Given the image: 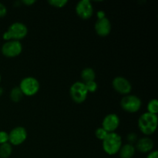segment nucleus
<instances>
[{
	"instance_id": "7ed1b4c3",
	"label": "nucleus",
	"mask_w": 158,
	"mask_h": 158,
	"mask_svg": "<svg viewBox=\"0 0 158 158\" xmlns=\"http://www.w3.org/2000/svg\"><path fill=\"white\" fill-rule=\"evenodd\" d=\"M103 149L108 155H115L118 154L122 147V138L116 132L109 133L103 140Z\"/></svg>"
},
{
	"instance_id": "412c9836",
	"label": "nucleus",
	"mask_w": 158,
	"mask_h": 158,
	"mask_svg": "<svg viewBox=\"0 0 158 158\" xmlns=\"http://www.w3.org/2000/svg\"><path fill=\"white\" fill-rule=\"evenodd\" d=\"M84 83L88 93H94L95 91H97V88H98V85H97V82H96L95 80H94V81L86 82V83Z\"/></svg>"
},
{
	"instance_id": "423d86ee",
	"label": "nucleus",
	"mask_w": 158,
	"mask_h": 158,
	"mask_svg": "<svg viewBox=\"0 0 158 158\" xmlns=\"http://www.w3.org/2000/svg\"><path fill=\"white\" fill-rule=\"evenodd\" d=\"M85 83L83 82H75L69 88V95L71 99L77 103H82L86 100L88 96Z\"/></svg>"
},
{
	"instance_id": "2eb2a0df",
	"label": "nucleus",
	"mask_w": 158,
	"mask_h": 158,
	"mask_svg": "<svg viewBox=\"0 0 158 158\" xmlns=\"http://www.w3.org/2000/svg\"><path fill=\"white\" fill-rule=\"evenodd\" d=\"M81 78L83 80V83L94 81V80H95L96 78L95 71L92 68H85L81 72Z\"/></svg>"
},
{
	"instance_id": "6ab92c4d",
	"label": "nucleus",
	"mask_w": 158,
	"mask_h": 158,
	"mask_svg": "<svg viewBox=\"0 0 158 158\" xmlns=\"http://www.w3.org/2000/svg\"><path fill=\"white\" fill-rule=\"evenodd\" d=\"M48 2L52 7L60 9V8H63L66 6V4L68 3V1L67 0H49V1H48Z\"/></svg>"
},
{
	"instance_id": "0eeeda50",
	"label": "nucleus",
	"mask_w": 158,
	"mask_h": 158,
	"mask_svg": "<svg viewBox=\"0 0 158 158\" xmlns=\"http://www.w3.org/2000/svg\"><path fill=\"white\" fill-rule=\"evenodd\" d=\"M2 53L7 58H14L21 54L23 51V46L20 41L9 40L6 41L2 46Z\"/></svg>"
},
{
	"instance_id": "6e6552de",
	"label": "nucleus",
	"mask_w": 158,
	"mask_h": 158,
	"mask_svg": "<svg viewBox=\"0 0 158 158\" xmlns=\"http://www.w3.org/2000/svg\"><path fill=\"white\" fill-rule=\"evenodd\" d=\"M27 139V131L23 127H16L9 134V142L11 145L19 146Z\"/></svg>"
},
{
	"instance_id": "b1692460",
	"label": "nucleus",
	"mask_w": 158,
	"mask_h": 158,
	"mask_svg": "<svg viewBox=\"0 0 158 158\" xmlns=\"http://www.w3.org/2000/svg\"><path fill=\"white\" fill-rule=\"evenodd\" d=\"M6 14H7V9H6V6L0 2V18L6 16Z\"/></svg>"
},
{
	"instance_id": "4be33fe9",
	"label": "nucleus",
	"mask_w": 158,
	"mask_h": 158,
	"mask_svg": "<svg viewBox=\"0 0 158 158\" xmlns=\"http://www.w3.org/2000/svg\"><path fill=\"white\" fill-rule=\"evenodd\" d=\"M9 143V134L6 131H0V145Z\"/></svg>"
},
{
	"instance_id": "f257e3e1",
	"label": "nucleus",
	"mask_w": 158,
	"mask_h": 158,
	"mask_svg": "<svg viewBox=\"0 0 158 158\" xmlns=\"http://www.w3.org/2000/svg\"><path fill=\"white\" fill-rule=\"evenodd\" d=\"M137 124L144 135H152L157 128V116L148 112L144 113L138 119Z\"/></svg>"
},
{
	"instance_id": "1a4fd4ad",
	"label": "nucleus",
	"mask_w": 158,
	"mask_h": 158,
	"mask_svg": "<svg viewBox=\"0 0 158 158\" xmlns=\"http://www.w3.org/2000/svg\"><path fill=\"white\" fill-rule=\"evenodd\" d=\"M77 15L83 19H88L94 14V6L89 0H81L76 6Z\"/></svg>"
},
{
	"instance_id": "a211bd4d",
	"label": "nucleus",
	"mask_w": 158,
	"mask_h": 158,
	"mask_svg": "<svg viewBox=\"0 0 158 158\" xmlns=\"http://www.w3.org/2000/svg\"><path fill=\"white\" fill-rule=\"evenodd\" d=\"M148 112L157 115L158 113V101L156 99L150 100L148 103Z\"/></svg>"
},
{
	"instance_id": "aec40b11",
	"label": "nucleus",
	"mask_w": 158,
	"mask_h": 158,
	"mask_svg": "<svg viewBox=\"0 0 158 158\" xmlns=\"http://www.w3.org/2000/svg\"><path fill=\"white\" fill-rule=\"evenodd\" d=\"M108 134H109V133L106 132V131H105V130L103 129L102 127H101L97 128L95 131L96 137H97V139H99V140H102V141H103V140L106 138V137L107 136Z\"/></svg>"
},
{
	"instance_id": "f8f14e48",
	"label": "nucleus",
	"mask_w": 158,
	"mask_h": 158,
	"mask_svg": "<svg viewBox=\"0 0 158 158\" xmlns=\"http://www.w3.org/2000/svg\"><path fill=\"white\" fill-rule=\"evenodd\" d=\"M110 21L106 17L97 19L94 25V29L97 35L101 37H105L109 35L111 32Z\"/></svg>"
},
{
	"instance_id": "393cba45",
	"label": "nucleus",
	"mask_w": 158,
	"mask_h": 158,
	"mask_svg": "<svg viewBox=\"0 0 158 158\" xmlns=\"http://www.w3.org/2000/svg\"><path fill=\"white\" fill-rule=\"evenodd\" d=\"M146 158H158L157 151H152L151 152L148 153Z\"/></svg>"
},
{
	"instance_id": "ddd939ff",
	"label": "nucleus",
	"mask_w": 158,
	"mask_h": 158,
	"mask_svg": "<svg viewBox=\"0 0 158 158\" xmlns=\"http://www.w3.org/2000/svg\"><path fill=\"white\" fill-rule=\"evenodd\" d=\"M154 147V143L152 139H151L150 137H142L140 140H137L135 149L137 150L139 152L147 154V153L151 152L153 151Z\"/></svg>"
},
{
	"instance_id": "9b49d317",
	"label": "nucleus",
	"mask_w": 158,
	"mask_h": 158,
	"mask_svg": "<svg viewBox=\"0 0 158 158\" xmlns=\"http://www.w3.org/2000/svg\"><path fill=\"white\" fill-rule=\"evenodd\" d=\"M120 123V118L117 114H110L103 118L102 127L107 133H114L118 128Z\"/></svg>"
},
{
	"instance_id": "a878e982",
	"label": "nucleus",
	"mask_w": 158,
	"mask_h": 158,
	"mask_svg": "<svg viewBox=\"0 0 158 158\" xmlns=\"http://www.w3.org/2000/svg\"><path fill=\"white\" fill-rule=\"evenodd\" d=\"M22 3H23V4L27 6H29L35 3V0H23V1H22Z\"/></svg>"
},
{
	"instance_id": "cd10ccee",
	"label": "nucleus",
	"mask_w": 158,
	"mask_h": 158,
	"mask_svg": "<svg viewBox=\"0 0 158 158\" xmlns=\"http://www.w3.org/2000/svg\"><path fill=\"white\" fill-rule=\"evenodd\" d=\"M2 94H3V89L1 87V86H0V97L2 95Z\"/></svg>"
},
{
	"instance_id": "f03ea898",
	"label": "nucleus",
	"mask_w": 158,
	"mask_h": 158,
	"mask_svg": "<svg viewBox=\"0 0 158 158\" xmlns=\"http://www.w3.org/2000/svg\"><path fill=\"white\" fill-rule=\"evenodd\" d=\"M28 28L24 23L15 22L10 25L7 30L3 33L2 38L6 41L16 40L19 41L27 35Z\"/></svg>"
},
{
	"instance_id": "4468645a",
	"label": "nucleus",
	"mask_w": 158,
	"mask_h": 158,
	"mask_svg": "<svg viewBox=\"0 0 158 158\" xmlns=\"http://www.w3.org/2000/svg\"><path fill=\"white\" fill-rule=\"evenodd\" d=\"M135 147L131 143L123 145L119 151L118 154L120 158H133L135 154Z\"/></svg>"
},
{
	"instance_id": "5701e85b",
	"label": "nucleus",
	"mask_w": 158,
	"mask_h": 158,
	"mask_svg": "<svg viewBox=\"0 0 158 158\" xmlns=\"http://www.w3.org/2000/svg\"><path fill=\"white\" fill-rule=\"evenodd\" d=\"M127 140L128 142H129L128 143H131V144H133L134 143H137V134H135V133H131V134H129L127 136Z\"/></svg>"
},
{
	"instance_id": "39448f33",
	"label": "nucleus",
	"mask_w": 158,
	"mask_h": 158,
	"mask_svg": "<svg viewBox=\"0 0 158 158\" xmlns=\"http://www.w3.org/2000/svg\"><path fill=\"white\" fill-rule=\"evenodd\" d=\"M120 106L126 112L134 114L140 110L142 106V101L137 96L128 94L122 98Z\"/></svg>"
},
{
	"instance_id": "f3484780",
	"label": "nucleus",
	"mask_w": 158,
	"mask_h": 158,
	"mask_svg": "<svg viewBox=\"0 0 158 158\" xmlns=\"http://www.w3.org/2000/svg\"><path fill=\"white\" fill-rule=\"evenodd\" d=\"M23 96L24 95H23V92H22L21 89H20V88L19 86H15L14 88H12L10 92V94H9L11 100L15 102V103L19 102L23 99Z\"/></svg>"
},
{
	"instance_id": "9d476101",
	"label": "nucleus",
	"mask_w": 158,
	"mask_h": 158,
	"mask_svg": "<svg viewBox=\"0 0 158 158\" xmlns=\"http://www.w3.org/2000/svg\"><path fill=\"white\" fill-rule=\"evenodd\" d=\"M112 86L114 89L122 95H128L132 90V85L129 80L123 77H117L113 80Z\"/></svg>"
},
{
	"instance_id": "dca6fc26",
	"label": "nucleus",
	"mask_w": 158,
	"mask_h": 158,
	"mask_svg": "<svg viewBox=\"0 0 158 158\" xmlns=\"http://www.w3.org/2000/svg\"><path fill=\"white\" fill-rule=\"evenodd\" d=\"M12 147L9 143L0 145V158H9L12 155Z\"/></svg>"
},
{
	"instance_id": "c85d7f7f",
	"label": "nucleus",
	"mask_w": 158,
	"mask_h": 158,
	"mask_svg": "<svg viewBox=\"0 0 158 158\" xmlns=\"http://www.w3.org/2000/svg\"><path fill=\"white\" fill-rule=\"evenodd\" d=\"M1 80H2V77H1V73H0V83H1Z\"/></svg>"
},
{
	"instance_id": "20e7f679",
	"label": "nucleus",
	"mask_w": 158,
	"mask_h": 158,
	"mask_svg": "<svg viewBox=\"0 0 158 158\" xmlns=\"http://www.w3.org/2000/svg\"><path fill=\"white\" fill-rule=\"evenodd\" d=\"M19 87L23 92V95L32 97L39 92L40 89V84L38 80L35 77H27L21 80Z\"/></svg>"
},
{
	"instance_id": "bb28decb",
	"label": "nucleus",
	"mask_w": 158,
	"mask_h": 158,
	"mask_svg": "<svg viewBox=\"0 0 158 158\" xmlns=\"http://www.w3.org/2000/svg\"><path fill=\"white\" fill-rule=\"evenodd\" d=\"M97 18H98V19H103L104 18V17H106V14H105L104 11L103 10H100L97 12Z\"/></svg>"
}]
</instances>
